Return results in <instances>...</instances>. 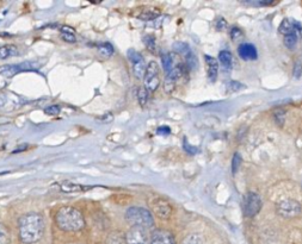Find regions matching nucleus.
Instances as JSON below:
<instances>
[{
    "label": "nucleus",
    "instance_id": "obj_15",
    "mask_svg": "<svg viewBox=\"0 0 302 244\" xmlns=\"http://www.w3.org/2000/svg\"><path fill=\"white\" fill-rule=\"evenodd\" d=\"M218 60H220L223 68L227 69V71H231L232 66H233V56H232L231 51L228 50L220 51V54H218Z\"/></svg>",
    "mask_w": 302,
    "mask_h": 244
},
{
    "label": "nucleus",
    "instance_id": "obj_11",
    "mask_svg": "<svg viewBox=\"0 0 302 244\" xmlns=\"http://www.w3.org/2000/svg\"><path fill=\"white\" fill-rule=\"evenodd\" d=\"M151 244H176L172 233L166 230H155L151 237Z\"/></svg>",
    "mask_w": 302,
    "mask_h": 244
},
{
    "label": "nucleus",
    "instance_id": "obj_4",
    "mask_svg": "<svg viewBox=\"0 0 302 244\" xmlns=\"http://www.w3.org/2000/svg\"><path fill=\"white\" fill-rule=\"evenodd\" d=\"M276 211L280 217L285 218V219H293V218L301 214L302 207L300 202L294 200V199H283V200L277 202Z\"/></svg>",
    "mask_w": 302,
    "mask_h": 244
},
{
    "label": "nucleus",
    "instance_id": "obj_26",
    "mask_svg": "<svg viewBox=\"0 0 302 244\" xmlns=\"http://www.w3.org/2000/svg\"><path fill=\"white\" fill-rule=\"evenodd\" d=\"M159 15L158 11H153V10H148V11L142 12L141 15H139V18L141 20H153L155 19Z\"/></svg>",
    "mask_w": 302,
    "mask_h": 244
},
{
    "label": "nucleus",
    "instance_id": "obj_20",
    "mask_svg": "<svg viewBox=\"0 0 302 244\" xmlns=\"http://www.w3.org/2000/svg\"><path fill=\"white\" fill-rule=\"evenodd\" d=\"M173 49L176 53L181 54V55H183L184 58H185L186 55H189L190 53H191V50H190L189 46H187L186 43H183V42H177L173 44Z\"/></svg>",
    "mask_w": 302,
    "mask_h": 244
},
{
    "label": "nucleus",
    "instance_id": "obj_34",
    "mask_svg": "<svg viewBox=\"0 0 302 244\" xmlns=\"http://www.w3.org/2000/svg\"><path fill=\"white\" fill-rule=\"evenodd\" d=\"M184 147H185V149H186V150H189L190 154H196V149H194V148L190 147V145L187 144L186 142H185V143H184Z\"/></svg>",
    "mask_w": 302,
    "mask_h": 244
},
{
    "label": "nucleus",
    "instance_id": "obj_24",
    "mask_svg": "<svg viewBox=\"0 0 302 244\" xmlns=\"http://www.w3.org/2000/svg\"><path fill=\"white\" fill-rule=\"evenodd\" d=\"M298 33L294 32V33H290V35H287L285 36V46L289 49H294L296 46V44H298Z\"/></svg>",
    "mask_w": 302,
    "mask_h": 244
},
{
    "label": "nucleus",
    "instance_id": "obj_1",
    "mask_svg": "<svg viewBox=\"0 0 302 244\" xmlns=\"http://www.w3.org/2000/svg\"><path fill=\"white\" fill-rule=\"evenodd\" d=\"M19 238L23 243L33 244L38 242L44 233V220L42 215L30 212L19 218Z\"/></svg>",
    "mask_w": 302,
    "mask_h": 244
},
{
    "label": "nucleus",
    "instance_id": "obj_9",
    "mask_svg": "<svg viewBox=\"0 0 302 244\" xmlns=\"http://www.w3.org/2000/svg\"><path fill=\"white\" fill-rule=\"evenodd\" d=\"M186 74V66L184 64H177L176 67L168 74L165 79V84H164V88L168 93H171L176 87L177 81L181 79L182 76Z\"/></svg>",
    "mask_w": 302,
    "mask_h": 244
},
{
    "label": "nucleus",
    "instance_id": "obj_14",
    "mask_svg": "<svg viewBox=\"0 0 302 244\" xmlns=\"http://www.w3.org/2000/svg\"><path fill=\"white\" fill-rule=\"evenodd\" d=\"M296 23L298 22H295V20L285 18V19H283L282 23H281L280 32L283 33L285 36L296 32Z\"/></svg>",
    "mask_w": 302,
    "mask_h": 244
},
{
    "label": "nucleus",
    "instance_id": "obj_17",
    "mask_svg": "<svg viewBox=\"0 0 302 244\" xmlns=\"http://www.w3.org/2000/svg\"><path fill=\"white\" fill-rule=\"evenodd\" d=\"M98 53H100L101 56L105 59L110 58L114 54V46L110 43H101L98 46Z\"/></svg>",
    "mask_w": 302,
    "mask_h": 244
},
{
    "label": "nucleus",
    "instance_id": "obj_13",
    "mask_svg": "<svg viewBox=\"0 0 302 244\" xmlns=\"http://www.w3.org/2000/svg\"><path fill=\"white\" fill-rule=\"evenodd\" d=\"M205 60V63H207L208 67V77L212 82H214L218 77V63L216 61V59L212 58L209 55H205L204 56Z\"/></svg>",
    "mask_w": 302,
    "mask_h": 244
},
{
    "label": "nucleus",
    "instance_id": "obj_18",
    "mask_svg": "<svg viewBox=\"0 0 302 244\" xmlns=\"http://www.w3.org/2000/svg\"><path fill=\"white\" fill-rule=\"evenodd\" d=\"M11 243V235L10 231L0 222V244H10Z\"/></svg>",
    "mask_w": 302,
    "mask_h": 244
},
{
    "label": "nucleus",
    "instance_id": "obj_29",
    "mask_svg": "<svg viewBox=\"0 0 302 244\" xmlns=\"http://www.w3.org/2000/svg\"><path fill=\"white\" fill-rule=\"evenodd\" d=\"M60 111H61V108H60L59 105H50L44 108V113L48 116H58Z\"/></svg>",
    "mask_w": 302,
    "mask_h": 244
},
{
    "label": "nucleus",
    "instance_id": "obj_22",
    "mask_svg": "<svg viewBox=\"0 0 302 244\" xmlns=\"http://www.w3.org/2000/svg\"><path fill=\"white\" fill-rule=\"evenodd\" d=\"M142 41H144L146 48H147L148 50L151 51V53H154L155 49H157V43H155L154 36L146 35V36H144V38H142Z\"/></svg>",
    "mask_w": 302,
    "mask_h": 244
},
{
    "label": "nucleus",
    "instance_id": "obj_25",
    "mask_svg": "<svg viewBox=\"0 0 302 244\" xmlns=\"http://www.w3.org/2000/svg\"><path fill=\"white\" fill-rule=\"evenodd\" d=\"M137 99H139V103L141 106H145L147 104L148 100V91L146 87H140L139 91H137Z\"/></svg>",
    "mask_w": 302,
    "mask_h": 244
},
{
    "label": "nucleus",
    "instance_id": "obj_32",
    "mask_svg": "<svg viewBox=\"0 0 302 244\" xmlns=\"http://www.w3.org/2000/svg\"><path fill=\"white\" fill-rule=\"evenodd\" d=\"M241 36H243V32H241V30L239 29V28H233V29L231 30L232 40H238V38L241 37Z\"/></svg>",
    "mask_w": 302,
    "mask_h": 244
},
{
    "label": "nucleus",
    "instance_id": "obj_12",
    "mask_svg": "<svg viewBox=\"0 0 302 244\" xmlns=\"http://www.w3.org/2000/svg\"><path fill=\"white\" fill-rule=\"evenodd\" d=\"M238 54L241 59L245 61H252V60L257 59V49L253 44L250 43H243L239 46Z\"/></svg>",
    "mask_w": 302,
    "mask_h": 244
},
{
    "label": "nucleus",
    "instance_id": "obj_7",
    "mask_svg": "<svg viewBox=\"0 0 302 244\" xmlns=\"http://www.w3.org/2000/svg\"><path fill=\"white\" fill-rule=\"evenodd\" d=\"M148 206L161 219H168L172 214V206L164 199H152L148 201Z\"/></svg>",
    "mask_w": 302,
    "mask_h": 244
},
{
    "label": "nucleus",
    "instance_id": "obj_6",
    "mask_svg": "<svg viewBox=\"0 0 302 244\" xmlns=\"http://www.w3.org/2000/svg\"><path fill=\"white\" fill-rule=\"evenodd\" d=\"M160 73H159V66L155 61H151L147 66V71L145 74V87L150 92H154L160 85Z\"/></svg>",
    "mask_w": 302,
    "mask_h": 244
},
{
    "label": "nucleus",
    "instance_id": "obj_30",
    "mask_svg": "<svg viewBox=\"0 0 302 244\" xmlns=\"http://www.w3.org/2000/svg\"><path fill=\"white\" fill-rule=\"evenodd\" d=\"M293 76L295 79H300L302 76V63L301 62H296L295 66L293 68Z\"/></svg>",
    "mask_w": 302,
    "mask_h": 244
},
{
    "label": "nucleus",
    "instance_id": "obj_10",
    "mask_svg": "<svg viewBox=\"0 0 302 244\" xmlns=\"http://www.w3.org/2000/svg\"><path fill=\"white\" fill-rule=\"evenodd\" d=\"M124 240L127 244H147L148 236L144 228L132 227L127 231Z\"/></svg>",
    "mask_w": 302,
    "mask_h": 244
},
{
    "label": "nucleus",
    "instance_id": "obj_2",
    "mask_svg": "<svg viewBox=\"0 0 302 244\" xmlns=\"http://www.w3.org/2000/svg\"><path fill=\"white\" fill-rule=\"evenodd\" d=\"M56 224L64 231H79L85 227L82 212L71 206H65L56 214Z\"/></svg>",
    "mask_w": 302,
    "mask_h": 244
},
{
    "label": "nucleus",
    "instance_id": "obj_23",
    "mask_svg": "<svg viewBox=\"0 0 302 244\" xmlns=\"http://www.w3.org/2000/svg\"><path fill=\"white\" fill-rule=\"evenodd\" d=\"M163 67L168 74L170 73L172 69L174 68V64H173V58H172V54H166V55L163 56Z\"/></svg>",
    "mask_w": 302,
    "mask_h": 244
},
{
    "label": "nucleus",
    "instance_id": "obj_8",
    "mask_svg": "<svg viewBox=\"0 0 302 244\" xmlns=\"http://www.w3.org/2000/svg\"><path fill=\"white\" fill-rule=\"evenodd\" d=\"M128 58L133 63V71H134L135 76H136L137 79H144L146 71H147V66H146L141 54L137 53V51L134 50V49H129Z\"/></svg>",
    "mask_w": 302,
    "mask_h": 244
},
{
    "label": "nucleus",
    "instance_id": "obj_33",
    "mask_svg": "<svg viewBox=\"0 0 302 244\" xmlns=\"http://www.w3.org/2000/svg\"><path fill=\"white\" fill-rule=\"evenodd\" d=\"M170 132H171V130L170 128H168V126H160V128L157 130L158 135H168Z\"/></svg>",
    "mask_w": 302,
    "mask_h": 244
},
{
    "label": "nucleus",
    "instance_id": "obj_19",
    "mask_svg": "<svg viewBox=\"0 0 302 244\" xmlns=\"http://www.w3.org/2000/svg\"><path fill=\"white\" fill-rule=\"evenodd\" d=\"M61 36H62V38H64V40L68 43H74L75 41H77V37H75L74 31H73L71 28H67V27L62 28Z\"/></svg>",
    "mask_w": 302,
    "mask_h": 244
},
{
    "label": "nucleus",
    "instance_id": "obj_28",
    "mask_svg": "<svg viewBox=\"0 0 302 244\" xmlns=\"http://www.w3.org/2000/svg\"><path fill=\"white\" fill-rule=\"evenodd\" d=\"M240 165H241V156L239 152H235L233 156V161H232V170H233L234 174L238 172Z\"/></svg>",
    "mask_w": 302,
    "mask_h": 244
},
{
    "label": "nucleus",
    "instance_id": "obj_35",
    "mask_svg": "<svg viewBox=\"0 0 302 244\" xmlns=\"http://www.w3.org/2000/svg\"><path fill=\"white\" fill-rule=\"evenodd\" d=\"M5 104H6V97L4 94H0V107L4 106Z\"/></svg>",
    "mask_w": 302,
    "mask_h": 244
},
{
    "label": "nucleus",
    "instance_id": "obj_21",
    "mask_svg": "<svg viewBox=\"0 0 302 244\" xmlns=\"http://www.w3.org/2000/svg\"><path fill=\"white\" fill-rule=\"evenodd\" d=\"M182 244H204V240L201 235H197V233H191V235L186 236L184 238L183 243Z\"/></svg>",
    "mask_w": 302,
    "mask_h": 244
},
{
    "label": "nucleus",
    "instance_id": "obj_27",
    "mask_svg": "<svg viewBox=\"0 0 302 244\" xmlns=\"http://www.w3.org/2000/svg\"><path fill=\"white\" fill-rule=\"evenodd\" d=\"M60 187H61V189L64 192H78V191H80V189L84 188V187H82L79 185H74V183H61Z\"/></svg>",
    "mask_w": 302,
    "mask_h": 244
},
{
    "label": "nucleus",
    "instance_id": "obj_3",
    "mask_svg": "<svg viewBox=\"0 0 302 244\" xmlns=\"http://www.w3.org/2000/svg\"><path fill=\"white\" fill-rule=\"evenodd\" d=\"M124 217L132 227H140L144 229H151L154 227V218L152 212L144 207H130L127 210Z\"/></svg>",
    "mask_w": 302,
    "mask_h": 244
},
{
    "label": "nucleus",
    "instance_id": "obj_31",
    "mask_svg": "<svg viewBox=\"0 0 302 244\" xmlns=\"http://www.w3.org/2000/svg\"><path fill=\"white\" fill-rule=\"evenodd\" d=\"M215 27H216V29H218V30L222 31V30H225L226 28H227V22H226V20L223 19V18H218V19L216 20Z\"/></svg>",
    "mask_w": 302,
    "mask_h": 244
},
{
    "label": "nucleus",
    "instance_id": "obj_5",
    "mask_svg": "<svg viewBox=\"0 0 302 244\" xmlns=\"http://www.w3.org/2000/svg\"><path fill=\"white\" fill-rule=\"evenodd\" d=\"M260 209H262V199H260L258 194L250 192L244 197L243 211L245 217H254V215L259 214Z\"/></svg>",
    "mask_w": 302,
    "mask_h": 244
},
{
    "label": "nucleus",
    "instance_id": "obj_16",
    "mask_svg": "<svg viewBox=\"0 0 302 244\" xmlns=\"http://www.w3.org/2000/svg\"><path fill=\"white\" fill-rule=\"evenodd\" d=\"M18 54V49L15 46H0V59L6 60Z\"/></svg>",
    "mask_w": 302,
    "mask_h": 244
}]
</instances>
